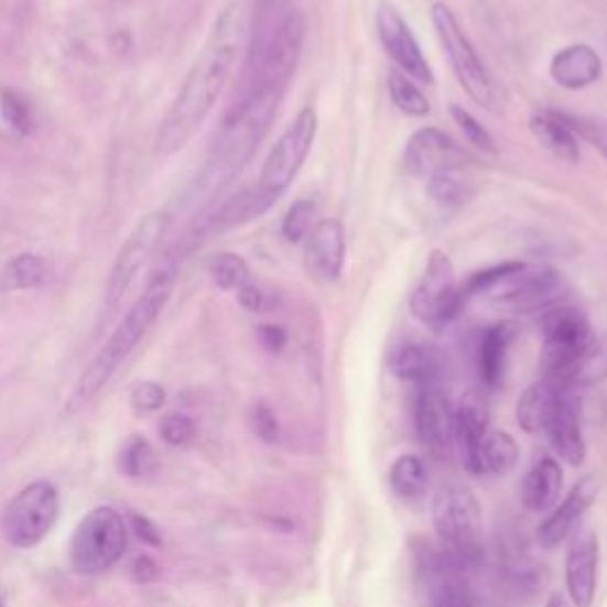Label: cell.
I'll list each match as a JSON object with an SVG mask.
<instances>
[{"mask_svg":"<svg viewBox=\"0 0 607 607\" xmlns=\"http://www.w3.org/2000/svg\"><path fill=\"white\" fill-rule=\"evenodd\" d=\"M242 34V8L232 3L216 20L207 45L202 48L188 76H185L176 100L171 102L166 117L162 119L158 138H154V150L162 158L176 154L188 145V140L197 133L216 100L221 98L232 65H236Z\"/></svg>","mask_w":607,"mask_h":607,"instance_id":"cell-1","label":"cell"},{"mask_svg":"<svg viewBox=\"0 0 607 607\" xmlns=\"http://www.w3.org/2000/svg\"><path fill=\"white\" fill-rule=\"evenodd\" d=\"M176 280V263H166L160 271H154L145 292L140 294L133 308L121 318L117 330L105 342V347L96 354L86 370L82 372L79 382L74 384L72 394L67 399V413H82L88 403L96 399L105 384L112 380L115 372L123 366V361L136 351V347L143 342L148 330L158 323L162 308L166 306L171 290H174Z\"/></svg>","mask_w":607,"mask_h":607,"instance_id":"cell-2","label":"cell"},{"mask_svg":"<svg viewBox=\"0 0 607 607\" xmlns=\"http://www.w3.org/2000/svg\"><path fill=\"white\" fill-rule=\"evenodd\" d=\"M432 522L440 539V551L448 563L465 570L481 555V510L470 489L448 485L432 501Z\"/></svg>","mask_w":607,"mask_h":607,"instance_id":"cell-3","label":"cell"},{"mask_svg":"<svg viewBox=\"0 0 607 607\" xmlns=\"http://www.w3.org/2000/svg\"><path fill=\"white\" fill-rule=\"evenodd\" d=\"M541 370L543 378L574 389V376L594 345V333L579 308L555 306L541 318Z\"/></svg>","mask_w":607,"mask_h":607,"instance_id":"cell-4","label":"cell"},{"mask_svg":"<svg viewBox=\"0 0 607 607\" xmlns=\"http://www.w3.org/2000/svg\"><path fill=\"white\" fill-rule=\"evenodd\" d=\"M432 24L437 29V36L444 45V51L451 57V65L458 76L460 86L468 90V96L485 107L489 112H501L503 93L494 82L491 72L485 67V62L477 55L475 45L470 43L468 34L460 29L456 14L448 6L434 3L432 6Z\"/></svg>","mask_w":607,"mask_h":607,"instance_id":"cell-5","label":"cell"},{"mask_svg":"<svg viewBox=\"0 0 607 607\" xmlns=\"http://www.w3.org/2000/svg\"><path fill=\"white\" fill-rule=\"evenodd\" d=\"M129 546V529L115 508L100 506L74 529L69 543V565L82 577L115 567Z\"/></svg>","mask_w":607,"mask_h":607,"instance_id":"cell-6","label":"cell"},{"mask_svg":"<svg viewBox=\"0 0 607 607\" xmlns=\"http://www.w3.org/2000/svg\"><path fill=\"white\" fill-rule=\"evenodd\" d=\"M59 516L57 489L51 481H31L12 498L3 512V536L10 546L29 551L51 534Z\"/></svg>","mask_w":607,"mask_h":607,"instance_id":"cell-7","label":"cell"},{"mask_svg":"<svg viewBox=\"0 0 607 607\" xmlns=\"http://www.w3.org/2000/svg\"><path fill=\"white\" fill-rule=\"evenodd\" d=\"M465 297L454 271V261L442 249H434L425 263V273L420 278L411 297V311L420 323L442 330L458 316Z\"/></svg>","mask_w":607,"mask_h":607,"instance_id":"cell-8","label":"cell"},{"mask_svg":"<svg viewBox=\"0 0 607 607\" xmlns=\"http://www.w3.org/2000/svg\"><path fill=\"white\" fill-rule=\"evenodd\" d=\"M318 133V115L314 107H304V110L292 119L290 127L278 138L271 154L267 158V164L261 169L259 185L257 188L269 195L278 197L283 195L294 176L300 174L304 160L308 158L311 148H314V140Z\"/></svg>","mask_w":607,"mask_h":607,"instance_id":"cell-9","label":"cell"},{"mask_svg":"<svg viewBox=\"0 0 607 607\" xmlns=\"http://www.w3.org/2000/svg\"><path fill=\"white\" fill-rule=\"evenodd\" d=\"M563 278L553 269H529L520 261H512L506 275L481 294L494 300L498 306L518 311V314H534V311H549L563 297Z\"/></svg>","mask_w":607,"mask_h":607,"instance_id":"cell-10","label":"cell"},{"mask_svg":"<svg viewBox=\"0 0 607 607\" xmlns=\"http://www.w3.org/2000/svg\"><path fill=\"white\" fill-rule=\"evenodd\" d=\"M306 39V20L300 10H290L285 20L280 22L275 34L271 36L267 51L261 53L259 62L254 65V82L249 93L267 90L283 96L288 88L294 67H297L302 48ZM247 93V96H249Z\"/></svg>","mask_w":607,"mask_h":607,"instance_id":"cell-11","label":"cell"},{"mask_svg":"<svg viewBox=\"0 0 607 607\" xmlns=\"http://www.w3.org/2000/svg\"><path fill=\"white\" fill-rule=\"evenodd\" d=\"M169 212L158 209L138 221L127 242L121 245L119 254L115 259V267L107 280V304H119L123 294L129 292L133 280L140 275L150 259L158 254V249L169 230Z\"/></svg>","mask_w":607,"mask_h":607,"instance_id":"cell-12","label":"cell"},{"mask_svg":"<svg viewBox=\"0 0 607 607\" xmlns=\"http://www.w3.org/2000/svg\"><path fill=\"white\" fill-rule=\"evenodd\" d=\"M415 430L420 444L437 458H448L456 448L454 407L437 384H423L415 401Z\"/></svg>","mask_w":607,"mask_h":607,"instance_id":"cell-13","label":"cell"},{"mask_svg":"<svg viewBox=\"0 0 607 607\" xmlns=\"http://www.w3.org/2000/svg\"><path fill=\"white\" fill-rule=\"evenodd\" d=\"M403 162L413 176L430 181L432 176L458 171L465 162V154L444 131L420 129L409 138Z\"/></svg>","mask_w":607,"mask_h":607,"instance_id":"cell-14","label":"cell"},{"mask_svg":"<svg viewBox=\"0 0 607 607\" xmlns=\"http://www.w3.org/2000/svg\"><path fill=\"white\" fill-rule=\"evenodd\" d=\"M345 267V226L339 219L318 221L304 240V269L314 283L330 285Z\"/></svg>","mask_w":607,"mask_h":607,"instance_id":"cell-15","label":"cell"},{"mask_svg":"<svg viewBox=\"0 0 607 607\" xmlns=\"http://www.w3.org/2000/svg\"><path fill=\"white\" fill-rule=\"evenodd\" d=\"M378 34L384 45L387 55L392 57L397 65L407 72L411 79L420 84H432L434 76L430 69V62L420 51V45L415 36L411 34V29L407 20L392 8V6H380L378 10Z\"/></svg>","mask_w":607,"mask_h":607,"instance_id":"cell-16","label":"cell"},{"mask_svg":"<svg viewBox=\"0 0 607 607\" xmlns=\"http://www.w3.org/2000/svg\"><path fill=\"white\" fill-rule=\"evenodd\" d=\"M598 487L600 485H598L596 475H586L582 481L574 485V489L565 496V501L560 503L551 512V516L539 524L536 539L541 543V549L551 551V549L560 546V543H563L570 536L574 524H577L584 518V512L590 508V503L596 501Z\"/></svg>","mask_w":607,"mask_h":607,"instance_id":"cell-17","label":"cell"},{"mask_svg":"<svg viewBox=\"0 0 607 607\" xmlns=\"http://www.w3.org/2000/svg\"><path fill=\"white\" fill-rule=\"evenodd\" d=\"M567 594L574 607H590L598 584V539L594 532H584L572 543L565 560Z\"/></svg>","mask_w":607,"mask_h":607,"instance_id":"cell-18","label":"cell"},{"mask_svg":"<svg viewBox=\"0 0 607 607\" xmlns=\"http://www.w3.org/2000/svg\"><path fill=\"white\" fill-rule=\"evenodd\" d=\"M487 432H489V409L485 397L479 392L463 394L458 407L454 409V437H456L460 460L468 473L473 468L481 440L487 437Z\"/></svg>","mask_w":607,"mask_h":607,"instance_id":"cell-19","label":"cell"},{"mask_svg":"<svg viewBox=\"0 0 607 607\" xmlns=\"http://www.w3.org/2000/svg\"><path fill=\"white\" fill-rule=\"evenodd\" d=\"M549 440L555 448V454L560 460H565L572 468L584 463L586 456V442H584V432H582V418H579V403L574 399L572 389L565 394V399L560 401L557 411L553 413L551 423L546 427Z\"/></svg>","mask_w":607,"mask_h":607,"instance_id":"cell-20","label":"cell"},{"mask_svg":"<svg viewBox=\"0 0 607 607\" xmlns=\"http://www.w3.org/2000/svg\"><path fill=\"white\" fill-rule=\"evenodd\" d=\"M603 74V62L590 45H567L551 62V79L567 90H582L596 84Z\"/></svg>","mask_w":607,"mask_h":607,"instance_id":"cell-21","label":"cell"},{"mask_svg":"<svg viewBox=\"0 0 607 607\" xmlns=\"http://www.w3.org/2000/svg\"><path fill=\"white\" fill-rule=\"evenodd\" d=\"M570 392V387L560 384L555 380L541 378L534 382L518 401V423L524 432L529 434H539L546 432L553 413L557 411L560 401L565 399Z\"/></svg>","mask_w":607,"mask_h":607,"instance_id":"cell-22","label":"cell"},{"mask_svg":"<svg viewBox=\"0 0 607 607\" xmlns=\"http://www.w3.org/2000/svg\"><path fill=\"white\" fill-rule=\"evenodd\" d=\"M560 489H563V470H560V463L551 456L541 458L522 479V506L529 512H546L555 506Z\"/></svg>","mask_w":607,"mask_h":607,"instance_id":"cell-23","label":"cell"},{"mask_svg":"<svg viewBox=\"0 0 607 607\" xmlns=\"http://www.w3.org/2000/svg\"><path fill=\"white\" fill-rule=\"evenodd\" d=\"M512 337H516V325L512 323H496L481 335L477 349V366L479 378L487 387H498L506 372V356Z\"/></svg>","mask_w":607,"mask_h":607,"instance_id":"cell-24","label":"cell"},{"mask_svg":"<svg viewBox=\"0 0 607 607\" xmlns=\"http://www.w3.org/2000/svg\"><path fill=\"white\" fill-rule=\"evenodd\" d=\"M529 127H532V133L541 143V148H546L553 158L570 164L579 162L582 158L579 138L563 117H557L553 112H541L532 117Z\"/></svg>","mask_w":607,"mask_h":607,"instance_id":"cell-25","label":"cell"},{"mask_svg":"<svg viewBox=\"0 0 607 607\" xmlns=\"http://www.w3.org/2000/svg\"><path fill=\"white\" fill-rule=\"evenodd\" d=\"M518 460H520L518 442L512 440L508 432L489 430L487 437L481 440V444H479V451L475 456L470 475H475V477H481V475L501 477V475H508L512 468H516Z\"/></svg>","mask_w":607,"mask_h":607,"instance_id":"cell-26","label":"cell"},{"mask_svg":"<svg viewBox=\"0 0 607 607\" xmlns=\"http://www.w3.org/2000/svg\"><path fill=\"white\" fill-rule=\"evenodd\" d=\"M53 273V263L41 254H18L0 269V292L31 290L43 285Z\"/></svg>","mask_w":607,"mask_h":607,"instance_id":"cell-27","label":"cell"},{"mask_svg":"<svg viewBox=\"0 0 607 607\" xmlns=\"http://www.w3.org/2000/svg\"><path fill=\"white\" fill-rule=\"evenodd\" d=\"M389 366H392V372L399 380L415 382L418 387L432 384L434 380H437V368H440L437 359H434V354L430 349H425L423 345H413V342L399 347L392 354V361H389Z\"/></svg>","mask_w":607,"mask_h":607,"instance_id":"cell-28","label":"cell"},{"mask_svg":"<svg viewBox=\"0 0 607 607\" xmlns=\"http://www.w3.org/2000/svg\"><path fill=\"white\" fill-rule=\"evenodd\" d=\"M389 487H392V491L399 498H407V501H418V498H423L430 487L425 460L413 454L399 456L392 465V470H389Z\"/></svg>","mask_w":607,"mask_h":607,"instance_id":"cell-29","label":"cell"},{"mask_svg":"<svg viewBox=\"0 0 607 607\" xmlns=\"http://www.w3.org/2000/svg\"><path fill=\"white\" fill-rule=\"evenodd\" d=\"M290 0H257V14H254V29H252V53H249V67H254L261 53L267 51L271 36L280 22L285 20Z\"/></svg>","mask_w":607,"mask_h":607,"instance_id":"cell-30","label":"cell"},{"mask_svg":"<svg viewBox=\"0 0 607 607\" xmlns=\"http://www.w3.org/2000/svg\"><path fill=\"white\" fill-rule=\"evenodd\" d=\"M119 473L129 479H145L158 468V454H154L152 444L136 434L127 444L121 446L119 456H117Z\"/></svg>","mask_w":607,"mask_h":607,"instance_id":"cell-31","label":"cell"},{"mask_svg":"<svg viewBox=\"0 0 607 607\" xmlns=\"http://www.w3.org/2000/svg\"><path fill=\"white\" fill-rule=\"evenodd\" d=\"M473 183L460 178L456 171H448V174L432 176L427 181V195L437 207L454 212L460 209L463 205H468V199L473 197Z\"/></svg>","mask_w":607,"mask_h":607,"instance_id":"cell-32","label":"cell"},{"mask_svg":"<svg viewBox=\"0 0 607 607\" xmlns=\"http://www.w3.org/2000/svg\"><path fill=\"white\" fill-rule=\"evenodd\" d=\"M389 96H392L394 105L403 115L409 117H425L430 112V100L425 98V93L420 90L409 76H403L399 72L389 74Z\"/></svg>","mask_w":607,"mask_h":607,"instance_id":"cell-33","label":"cell"},{"mask_svg":"<svg viewBox=\"0 0 607 607\" xmlns=\"http://www.w3.org/2000/svg\"><path fill=\"white\" fill-rule=\"evenodd\" d=\"M209 273H212V280L216 283V288L226 290V292L240 290L249 280V269H247L245 259L240 254H232V252H224L216 257L212 261Z\"/></svg>","mask_w":607,"mask_h":607,"instance_id":"cell-34","label":"cell"},{"mask_svg":"<svg viewBox=\"0 0 607 607\" xmlns=\"http://www.w3.org/2000/svg\"><path fill=\"white\" fill-rule=\"evenodd\" d=\"M314 216H316V205L311 199H297L294 205L288 209L285 219H283V238L288 242H302L314 228Z\"/></svg>","mask_w":607,"mask_h":607,"instance_id":"cell-35","label":"cell"},{"mask_svg":"<svg viewBox=\"0 0 607 607\" xmlns=\"http://www.w3.org/2000/svg\"><path fill=\"white\" fill-rule=\"evenodd\" d=\"M0 112H3V119L10 123V129H14L22 136H29L34 131V117H31L29 105L12 90L0 93Z\"/></svg>","mask_w":607,"mask_h":607,"instance_id":"cell-36","label":"cell"},{"mask_svg":"<svg viewBox=\"0 0 607 607\" xmlns=\"http://www.w3.org/2000/svg\"><path fill=\"white\" fill-rule=\"evenodd\" d=\"M451 117L456 119L460 131L465 133V138H468L475 148H479L481 152H487V154H498L496 140L491 138V133L485 127H481V123L468 110H463V107L454 105V107H451Z\"/></svg>","mask_w":607,"mask_h":607,"instance_id":"cell-37","label":"cell"},{"mask_svg":"<svg viewBox=\"0 0 607 607\" xmlns=\"http://www.w3.org/2000/svg\"><path fill=\"white\" fill-rule=\"evenodd\" d=\"M160 437L169 446H188L195 437V423L185 413H169L160 420Z\"/></svg>","mask_w":607,"mask_h":607,"instance_id":"cell-38","label":"cell"},{"mask_svg":"<svg viewBox=\"0 0 607 607\" xmlns=\"http://www.w3.org/2000/svg\"><path fill=\"white\" fill-rule=\"evenodd\" d=\"M249 425H252V432L263 444H275L280 440V423L278 415L273 413V409L269 403H254L252 413H249Z\"/></svg>","mask_w":607,"mask_h":607,"instance_id":"cell-39","label":"cell"},{"mask_svg":"<svg viewBox=\"0 0 607 607\" xmlns=\"http://www.w3.org/2000/svg\"><path fill=\"white\" fill-rule=\"evenodd\" d=\"M131 401H133L136 411L152 413V411H160L164 407L166 392H164V387L158 382H140L131 392Z\"/></svg>","mask_w":607,"mask_h":607,"instance_id":"cell-40","label":"cell"},{"mask_svg":"<svg viewBox=\"0 0 607 607\" xmlns=\"http://www.w3.org/2000/svg\"><path fill=\"white\" fill-rule=\"evenodd\" d=\"M131 527H133V534L143 541L145 546L162 549V536L158 532V527H154L145 516H140V512H131Z\"/></svg>","mask_w":607,"mask_h":607,"instance_id":"cell-41","label":"cell"},{"mask_svg":"<svg viewBox=\"0 0 607 607\" xmlns=\"http://www.w3.org/2000/svg\"><path fill=\"white\" fill-rule=\"evenodd\" d=\"M257 335H259L261 347L269 354H280L288 345V335L283 328H280V325H261Z\"/></svg>","mask_w":607,"mask_h":607,"instance_id":"cell-42","label":"cell"},{"mask_svg":"<svg viewBox=\"0 0 607 607\" xmlns=\"http://www.w3.org/2000/svg\"><path fill=\"white\" fill-rule=\"evenodd\" d=\"M131 574L138 584H150L152 579H158L160 570L150 555H138L131 565Z\"/></svg>","mask_w":607,"mask_h":607,"instance_id":"cell-43","label":"cell"},{"mask_svg":"<svg viewBox=\"0 0 607 607\" xmlns=\"http://www.w3.org/2000/svg\"><path fill=\"white\" fill-rule=\"evenodd\" d=\"M238 300H240V306L247 308V311H252V314H259V311H263V292L254 285V283H247L238 290Z\"/></svg>","mask_w":607,"mask_h":607,"instance_id":"cell-44","label":"cell"},{"mask_svg":"<svg viewBox=\"0 0 607 607\" xmlns=\"http://www.w3.org/2000/svg\"><path fill=\"white\" fill-rule=\"evenodd\" d=\"M549 607H563V600H560V596H553V598L549 600Z\"/></svg>","mask_w":607,"mask_h":607,"instance_id":"cell-45","label":"cell"},{"mask_svg":"<svg viewBox=\"0 0 607 607\" xmlns=\"http://www.w3.org/2000/svg\"><path fill=\"white\" fill-rule=\"evenodd\" d=\"M0 607H6V596H3V590H0Z\"/></svg>","mask_w":607,"mask_h":607,"instance_id":"cell-46","label":"cell"}]
</instances>
